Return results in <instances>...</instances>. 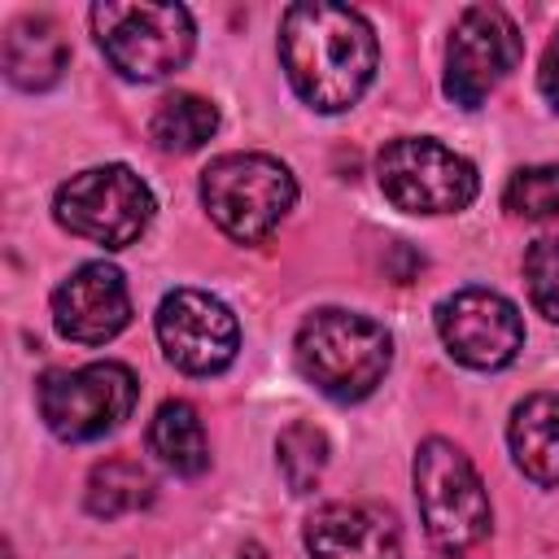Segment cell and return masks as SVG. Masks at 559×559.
<instances>
[{"label":"cell","mask_w":559,"mask_h":559,"mask_svg":"<svg viewBox=\"0 0 559 559\" xmlns=\"http://www.w3.org/2000/svg\"><path fill=\"white\" fill-rule=\"evenodd\" d=\"M201 201L210 218L240 245L266 240L297 201V179L280 157L223 153L201 170Z\"/></svg>","instance_id":"obj_4"},{"label":"cell","mask_w":559,"mask_h":559,"mask_svg":"<svg viewBox=\"0 0 559 559\" xmlns=\"http://www.w3.org/2000/svg\"><path fill=\"white\" fill-rule=\"evenodd\" d=\"M437 332L445 349L476 371H498L524 349V319L515 301L493 288H459L437 306Z\"/></svg>","instance_id":"obj_11"},{"label":"cell","mask_w":559,"mask_h":559,"mask_svg":"<svg viewBox=\"0 0 559 559\" xmlns=\"http://www.w3.org/2000/svg\"><path fill=\"white\" fill-rule=\"evenodd\" d=\"M502 205L515 218H533V223H550L559 218V166H524L507 179Z\"/></svg>","instance_id":"obj_20"},{"label":"cell","mask_w":559,"mask_h":559,"mask_svg":"<svg viewBox=\"0 0 559 559\" xmlns=\"http://www.w3.org/2000/svg\"><path fill=\"white\" fill-rule=\"evenodd\" d=\"M148 445L153 454L175 472V476H201L210 467V441L205 424L188 402H162L153 424H148Z\"/></svg>","instance_id":"obj_16"},{"label":"cell","mask_w":559,"mask_h":559,"mask_svg":"<svg viewBox=\"0 0 559 559\" xmlns=\"http://www.w3.org/2000/svg\"><path fill=\"white\" fill-rule=\"evenodd\" d=\"M153 476L135 459H105L92 467L87 480V511L100 520H118L127 511H140L153 502Z\"/></svg>","instance_id":"obj_18"},{"label":"cell","mask_w":559,"mask_h":559,"mask_svg":"<svg viewBox=\"0 0 559 559\" xmlns=\"http://www.w3.org/2000/svg\"><path fill=\"white\" fill-rule=\"evenodd\" d=\"M537 87H542V96L559 109V31L550 35V44H546V52H542V66H537Z\"/></svg>","instance_id":"obj_22"},{"label":"cell","mask_w":559,"mask_h":559,"mask_svg":"<svg viewBox=\"0 0 559 559\" xmlns=\"http://www.w3.org/2000/svg\"><path fill=\"white\" fill-rule=\"evenodd\" d=\"M515 467L537 485H559V397L533 393L511 411L507 424Z\"/></svg>","instance_id":"obj_15"},{"label":"cell","mask_w":559,"mask_h":559,"mask_svg":"<svg viewBox=\"0 0 559 559\" xmlns=\"http://www.w3.org/2000/svg\"><path fill=\"white\" fill-rule=\"evenodd\" d=\"M214 131H218V109L192 92L166 96L148 118V140L162 153H197Z\"/></svg>","instance_id":"obj_17"},{"label":"cell","mask_w":559,"mask_h":559,"mask_svg":"<svg viewBox=\"0 0 559 559\" xmlns=\"http://www.w3.org/2000/svg\"><path fill=\"white\" fill-rule=\"evenodd\" d=\"M415 502L424 533L441 555H467L489 537L493 511L485 480L476 476L472 459L445 437H428L415 450Z\"/></svg>","instance_id":"obj_3"},{"label":"cell","mask_w":559,"mask_h":559,"mask_svg":"<svg viewBox=\"0 0 559 559\" xmlns=\"http://www.w3.org/2000/svg\"><path fill=\"white\" fill-rule=\"evenodd\" d=\"M140 384L122 362H87L39 380V415L61 441H96L135 411Z\"/></svg>","instance_id":"obj_8"},{"label":"cell","mask_w":559,"mask_h":559,"mask_svg":"<svg viewBox=\"0 0 559 559\" xmlns=\"http://www.w3.org/2000/svg\"><path fill=\"white\" fill-rule=\"evenodd\" d=\"M52 214L70 236L105 249H127L144 236L153 218V192L131 166H92L57 188Z\"/></svg>","instance_id":"obj_6"},{"label":"cell","mask_w":559,"mask_h":559,"mask_svg":"<svg viewBox=\"0 0 559 559\" xmlns=\"http://www.w3.org/2000/svg\"><path fill=\"white\" fill-rule=\"evenodd\" d=\"M306 559H402V533L384 507L328 502L306 520Z\"/></svg>","instance_id":"obj_13"},{"label":"cell","mask_w":559,"mask_h":559,"mask_svg":"<svg viewBox=\"0 0 559 559\" xmlns=\"http://www.w3.org/2000/svg\"><path fill=\"white\" fill-rule=\"evenodd\" d=\"M92 31L109 66L122 79H140V83L175 74L197 44V26L183 4L105 0L92 4Z\"/></svg>","instance_id":"obj_5"},{"label":"cell","mask_w":559,"mask_h":559,"mask_svg":"<svg viewBox=\"0 0 559 559\" xmlns=\"http://www.w3.org/2000/svg\"><path fill=\"white\" fill-rule=\"evenodd\" d=\"M52 323L74 345H105L131 323V293L114 262H83L52 288Z\"/></svg>","instance_id":"obj_12"},{"label":"cell","mask_w":559,"mask_h":559,"mask_svg":"<svg viewBox=\"0 0 559 559\" xmlns=\"http://www.w3.org/2000/svg\"><path fill=\"white\" fill-rule=\"evenodd\" d=\"M524 280H528V297L533 306L559 323V240L555 236H542L528 245L524 253Z\"/></svg>","instance_id":"obj_21"},{"label":"cell","mask_w":559,"mask_h":559,"mask_svg":"<svg viewBox=\"0 0 559 559\" xmlns=\"http://www.w3.org/2000/svg\"><path fill=\"white\" fill-rule=\"evenodd\" d=\"M157 341L179 371L214 376L231 367L240 349V323L218 297L201 288H175L157 306Z\"/></svg>","instance_id":"obj_10"},{"label":"cell","mask_w":559,"mask_h":559,"mask_svg":"<svg viewBox=\"0 0 559 559\" xmlns=\"http://www.w3.org/2000/svg\"><path fill=\"white\" fill-rule=\"evenodd\" d=\"M280 61L310 109L341 114L371 87L380 44L358 9L301 0L288 4L280 17Z\"/></svg>","instance_id":"obj_1"},{"label":"cell","mask_w":559,"mask_h":559,"mask_svg":"<svg viewBox=\"0 0 559 559\" xmlns=\"http://www.w3.org/2000/svg\"><path fill=\"white\" fill-rule=\"evenodd\" d=\"M4 74L13 87L22 92H44L61 79V70L70 66V44L61 35V26L44 13H26L4 31V48H0Z\"/></svg>","instance_id":"obj_14"},{"label":"cell","mask_w":559,"mask_h":559,"mask_svg":"<svg viewBox=\"0 0 559 559\" xmlns=\"http://www.w3.org/2000/svg\"><path fill=\"white\" fill-rule=\"evenodd\" d=\"M380 192L406 214H459L476 201V166L432 135H402L376 157Z\"/></svg>","instance_id":"obj_7"},{"label":"cell","mask_w":559,"mask_h":559,"mask_svg":"<svg viewBox=\"0 0 559 559\" xmlns=\"http://www.w3.org/2000/svg\"><path fill=\"white\" fill-rule=\"evenodd\" d=\"M393 362V336L384 323L358 310H314L297 328V367L301 376L336 397V402H358L367 397Z\"/></svg>","instance_id":"obj_2"},{"label":"cell","mask_w":559,"mask_h":559,"mask_svg":"<svg viewBox=\"0 0 559 559\" xmlns=\"http://www.w3.org/2000/svg\"><path fill=\"white\" fill-rule=\"evenodd\" d=\"M520 52V26L498 4L463 9L445 44V96L463 109L485 105V96L507 79V70H515Z\"/></svg>","instance_id":"obj_9"},{"label":"cell","mask_w":559,"mask_h":559,"mask_svg":"<svg viewBox=\"0 0 559 559\" xmlns=\"http://www.w3.org/2000/svg\"><path fill=\"white\" fill-rule=\"evenodd\" d=\"M275 450H280V472H284L288 489H293V493H310V489L319 485L323 467H328V437H323L314 424L297 419V424H288V428L280 432Z\"/></svg>","instance_id":"obj_19"}]
</instances>
